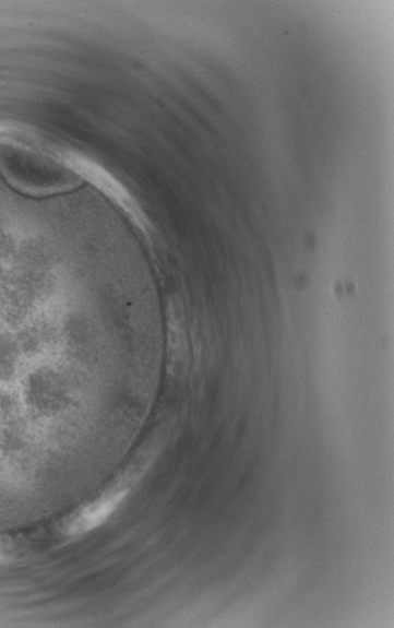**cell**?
I'll list each match as a JSON object with an SVG mask.
<instances>
[{"mask_svg": "<svg viewBox=\"0 0 394 628\" xmlns=\"http://www.w3.org/2000/svg\"><path fill=\"white\" fill-rule=\"evenodd\" d=\"M128 493L129 489L127 488H114L103 494L100 498L87 503L68 521L65 525L67 535L81 536L102 526L126 500Z\"/></svg>", "mask_w": 394, "mask_h": 628, "instance_id": "obj_2", "label": "cell"}, {"mask_svg": "<svg viewBox=\"0 0 394 628\" xmlns=\"http://www.w3.org/2000/svg\"><path fill=\"white\" fill-rule=\"evenodd\" d=\"M9 555L8 548L4 544L0 543V564L7 561Z\"/></svg>", "mask_w": 394, "mask_h": 628, "instance_id": "obj_3", "label": "cell"}, {"mask_svg": "<svg viewBox=\"0 0 394 628\" xmlns=\"http://www.w3.org/2000/svg\"><path fill=\"white\" fill-rule=\"evenodd\" d=\"M0 175L15 191L34 198L72 190L79 181L49 158L9 147L0 150Z\"/></svg>", "mask_w": 394, "mask_h": 628, "instance_id": "obj_1", "label": "cell"}]
</instances>
